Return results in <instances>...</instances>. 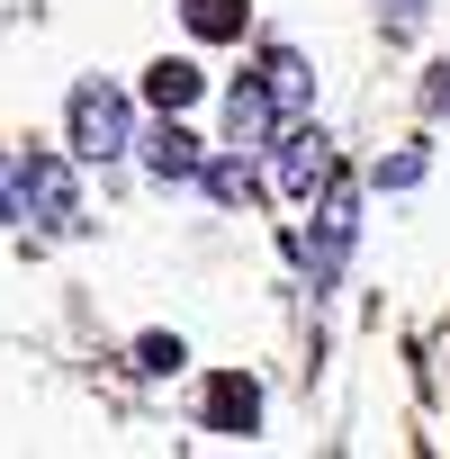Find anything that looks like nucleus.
Listing matches in <instances>:
<instances>
[{
	"label": "nucleus",
	"instance_id": "nucleus-1",
	"mask_svg": "<svg viewBox=\"0 0 450 459\" xmlns=\"http://www.w3.org/2000/svg\"><path fill=\"white\" fill-rule=\"evenodd\" d=\"M64 135H73L82 162H117V153L135 144V100H126L117 82H82L73 108H64Z\"/></svg>",
	"mask_w": 450,
	"mask_h": 459
},
{
	"label": "nucleus",
	"instance_id": "nucleus-2",
	"mask_svg": "<svg viewBox=\"0 0 450 459\" xmlns=\"http://www.w3.org/2000/svg\"><path fill=\"white\" fill-rule=\"evenodd\" d=\"M19 207L46 225V235H64V225H73V162H55V153L19 162Z\"/></svg>",
	"mask_w": 450,
	"mask_h": 459
},
{
	"label": "nucleus",
	"instance_id": "nucleus-3",
	"mask_svg": "<svg viewBox=\"0 0 450 459\" xmlns=\"http://www.w3.org/2000/svg\"><path fill=\"white\" fill-rule=\"evenodd\" d=\"M325 171H333V144H325L316 126H289V135H271V180H280L289 198H307Z\"/></svg>",
	"mask_w": 450,
	"mask_h": 459
},
{
	"label": "nucleus",
	"instance_id": "nucleus-4",
	"mask_svg": "<svg viewBox=\"0 0 450 459\" xmlns=\"http://www.w3.org/2000/svg\"><path fill=\"white\" fill-rule=\"evenodd\" d=\"M207 432L253 441V432H262V387H253V378H216V387H207Z\"/></svg>",
	"mask_w": 450,
	"mask_h": 459
},
{
	"label": "nucleus",
	"instance_id": "nucleus-5",
	"mask_svg": "<svg viewBox=\"0 0 450 459\" xmlns=\"http://www.w3.org/2000/svg\"><path fill=\"white\" fill-rule=\"evenodd\" d=\"M198 162H207V153H198L189 126H153V135H144V171H153V180H198Z\"/></svg>",
	"mask_w": 450,
	"mask_h": 459
},
{
	"label": "nucleus",
	"instance_id": "nucleus-6",
	"mask_svg": "<svg viewBox=\"0 0 450 459\" xmlns=\"http://www.w3.org/2000/svg\"><path fill=\"white\" fill-rule=\"evenodd\" d=\"M271 117H280V100H271L262 82H244L235 100H225V126H235V153H253V144H271Z\"/></svg>",
	"mask_w": 450,
	"mask_h": 459
},
{
	"label": "nucleus",
	"instance_id": "nucleus-7",
	"mask_svg": "<svg viewBox=\"0 0 450 459\" xmlns=\"http://www.w3.org/2000/svg\"><path fill=\"white\" fill-rule=\"evenodd\" d=\"M180 19H189V37H207V46H235L244 37V0H180Z\"/></svg>",
	"mask_w": 450,
	"mask_h": 459
},
{
	"label": "nucleus",
	"instance_id": "nucleus-8",
	"mask_svg": "<svg viewBox=\"0 0 450 459\" xmlns=\"http://www.w3.org/2000/svg\"><path fill=\"white\" fill-rule=\"evenodd\" d=\"M262 91H271L280 108H307V55H298V46H271V55H262Z\"/></svg>",
	"mask_w": 450,
	"mask_h": 459
},
{
	"label": "nucleus",
	"instance_id": "nucleus-9",
	"mask_svg": "<svg viewBox=\"0 0 450 459\" xmlns=\"http://www.w3.org/2000/svg\"><path fill=\"white\" fill-rule=\"evenodd\" d=\"M144 100H153V108H171V117H180V108H189V100H198V64H153V73H144Z\"/></svg>",
	"mask_w": 450,
	"mask_h": 459
},
{
	"label": "nucleus",
	"instance_id": "nucleus-10",
	"mask_svg": "<svg viewBox=\"0 0 450 459\" xmlns=\"http://www.w3.org/2000/svg\"><path fill=\"white\" fill-rule=\"evenodd\" d=\"M180 360H189V351H180V333H135V369H144V378H171Z\"/></svg>",
	"mask_w": 450,
	"mask_h": 459
},
{
	"label": "nucleus",
	"instance_id": "nucleus-11",
	"mask_svg": "<svg viewBox=\"0 0 450 459\" xmlns=\"http://www.w3.org/2000/svg\"><path fill=\"white\" fill-rule=\"evenodd\" d=\"M198 189L235 207V198H253V171H244V162H198Z\"/></svg>",
	"mask_w": 450,
	"mask_h": 459
},
{
	"label": "nucleus",
	"instance_id": "nucleus-12",
	"mask_svg": "<svg viewBox=\"0 0 450 459\" xmlns=\"http://www.w3.org/2000/svg\"><path fill=\"white\" fill-rule=\"evenodd\" d=\"M414 180H423V153H387L378 162V189H414Z\"/></svg>",
	"mask_w": 450,
	"mask_h": 459
},
{
	"label": "nucleus",
	"instance_id": "nucleus-13",
	"mask_svg": "<svg viewBox=\"0 0 450 459\" xmlns=\"http://www.w3.org/2000/svg\"><path fill=\"white\" fill-rule=\"evenodd\" d=\"M28 207H19V162H0V225H19Z\"/></svg>",
	"mask_w": 450,
	"mask_h": 459
},
{
	"label": "nucleus",
	"instance_id": "nucleus-14",
	"mask_svg": "<svg viewBox=\"0 0 450 459\" xmlns=\"http://www.w3.org/2000/svg\"><path fill=\"white\" fill-rule=\"evenodd\" d=\"M414 19H423V0H387V28H396V37H405Z\"/></svg>",
	"mask_w": 450,
	"mask_h": 459
},
{
	"label": "nucleus",
	"instance_id": "nucleus-15",
	"mask_svg": "<svg viewBox=\"0 0 450 459\" xmlns=\"http://www.w3.org/2000/svg\"><path fill=\"white\" fill-rule=\"evenodd\" d=\"M423 100H432V108H441V117H450V64H441V73H432V91H423Z\"/></svg>",
	"mask_w": 450,
	"mask_h": 459
}]
</instances>
